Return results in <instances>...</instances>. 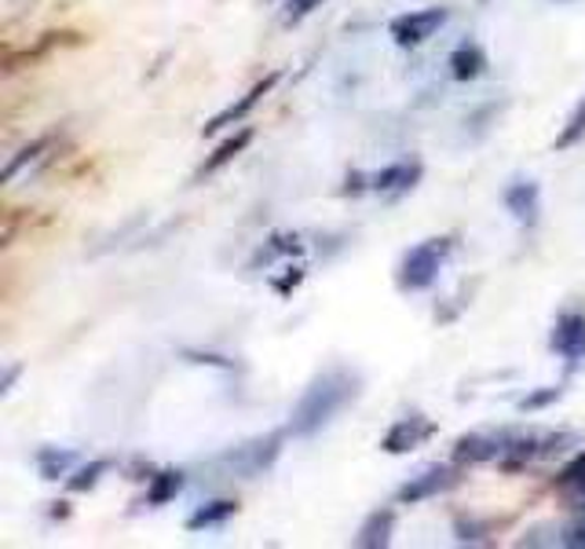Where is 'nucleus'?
I'll use <instances>...</instances> for the list:
<instances>
[{"mask_svg": "<svg viewBox=\"0 0 585 549\" xmlns=\"http://www.w3.org/2000/svg\"><path fill=\"white\" fill-rule=\"evenodd\" d=\"M359 396V377L344 366L318 374L312 385L304 388V396L296 399L293 415H290V432L293 437H315L334 421L351 399Z\"/></svg>", "mask_w": 585, "mask_h": 549, "instance_id": "obj_1", "label": "nucleus"}, {"mask_svg": "<svg viewBox=\"0 0 585 549\" xmlns=\"http://www.w3.org/2000/svg\"><path fill=\"white\" fill-rule=\"evenodd\" d=\"M454 249V238L451 235H440V238H424L414 249H407L403 260H399V290L403 293H421V290H432L435 279H440V271L446 265V257H451Z\"/></svg>", "mask_w": 585, "mask_h": 549, "instance_id": "obj_2", "label": "nucleus"}, {"mask_svg": "<svg viewBox=\"0 0 585 549\" xmlns=\"http://www.w3.org/2000/svg\"><path fill=\"white\" fill-rule=\"evenodd\" d=\"M567 443H575V432H512V443H509V451H505L501 465L523 469V465L545 462V458L564 451Z\"/></svg>", "mask_w": 585, "mask_h": 549, "instance_id": "obj_3", "label": "nucleus"}, {"mask_svg": "<svg viewBox=\"0 0 585 549\" xmlns=\"http://www.w3.org/2000/svg\"><path fill=\"white\" fill-rule=\"evenodd\" d=\"M446 22H451V8L407 11V15H396L392 22H388V37H392L399 49H421V44L432 41Z\"/></svg>", "mask_w": 585, "mask_h": 549, "instance_id": "obj_4", "label": "nucleus"}, {"mask_svg": "<svg viewBox=\"0 0 585 549\" xmlns=\"http://www.w3.org/2000/svg\"><path fill=\"white\" fill-rule=\"evenodd\" d=\"M462 480H465V473L457 462L454 465H432V469H424V473L410 476L407 484L396 491V502L399 506H418V502L440 498V495H446V491H454Z\"/></svg>", "mask_w": 585, "mask_h": 549, "instance_id": "obj_5", "label": "nucleus"}, {"mask_svg": "<svg viewBox=\"0 0 585 549\" xmlns=\"http://www.w3.org/2000/svg\"><path fill=\"white\" fill-rule=\"evenodd\" d=\"M549 348L564 359L567 370H578L585 363V312H578V308L560 312L553 323V334H549Z\"/></svg>", "mask_w": 585, "mask_h": 549, "instance_id": "obj_6", "label": "nucleus"}, {"mask_svg": "<svg viewBox=\"0 0 585 549\" xmlns=\"http://www.w3.org/2000/svg\"><path fill=\"white\" fill-rule=\"evenodd\" d=\"M279 82H282V74H279V71H271L268 77H260V82L252 85L242 99L227 103V107H224L220 114H213V118L202 125V136H216V132H224V129H235V125H242V121L249 118V114L260 107V99H263V96H271L274 85H279Z\"/></svg>", "mask_w": 585, "mask_h": 549, "instance_id": "obj_7", "label": "nucleus"}, {"mask_svg": "<svg viewBox=\"0 0 585 549\" xmlns=\"http://www.w3.org/2000/svg\"><path fill=\"white\" fill-rule=\"evenodd\" d=\"M512 443V432H468L454 443L457 465H479V462H501Z\"/></svg>", "mask_w": 585, "mask_h": 549, "instance_id": "obj_8", "label": "nucleus"}, {"mask_svg": "<svg viewBox=\"0 0 585 549\" xmlns=\"http://www.w3.org/2000/svg\"><path fill=\"white\" fill-rule=\"evenodd\" d=\"M421 176H424V165L418 162V158H403V162H392V165H384L381 173H373L370 191L384 194V198H399V194L414 191Z\"/></svg>", "mask_w": 585, "mask_h": 549, "instance_id": "obj_9", "label": "nucleus"}, {"mask_svg": "<svg viewBox=\"0 0 585 549\" xmlns=\"http://www.w3.org/2000/svg\"><path fill=\"white\" fill-rule=\"evenodd\" d=\"M282 440H285V432H271L268 440H252L246 448H238L235 454H227V462H231L238 473L260 476V473H268L274 465V458L282 454Z\"/></svg>", "mask_w": 585, "mask_h": 549, "instance_id": "obj_10", "label": "nucleus"}, {"mask_svg": "<svg viewBox=\"0 0 585 549\" xmlns=\"http://www.w3.org/2000/svg\"><path fill=\"white\" fill-rule=\"evenodd\" d=\"M435 437V426L424 415H407V418H399L392 429L384 432V440H381V451L388 454H407V451H418L424 440H432Z\"/></svg>", "mask_w": 585, "mask_h": 549, "instance_id": "obj_11", "label": "nucleus"}, {"mask_svg": "<svg viewBox=\"0 0 585 549\" xmlns=\"http://www.w3.org/2000/svg\"><path fill=\"white\" fill-rule=\"evenodd\" d=\"M505 209L516 216V224L534 227L538 213H542V187L534 180H512L505 187Z\"/></svg>", "mask_w": 585, "mask_h": 549, "instance_id": "obj_12", "label": "nucleus"}, {"mask_svg": "<svg viewBox=\"0 0 585 549\" xmlns=\"http://www.w3.org/2000/svg\"><path fill=\"white\" fill-rule=\"evenodd\" d=\"M446 66H451L454 82L468 85V82H479V77L487 74L490 60H487V52L479 49L476 41H465V44H457V49L451 52V60H446Z\"/></svg>", "mask_w": 585, "mask_h": 549, "instance_id": "obj_13", "label": "nucleus"}, {"mask_svg": "<svg viewBox=\"0 0 585 549\" xmlns=\"http://www.w3.org/2000/svg\"><path fill=\"white\" fill-rule=\"evenodd\" d=\"M249 143H252V129H238L235 136H227V140H224L220 147H216V151H213L209 158H205L202 169H198V176H194V180H205V176L220 173V169H224V165H231L235 158L242 154Z\"/></svg>", "mask_w": 585, "mask_h": 549, "instance_id": "obj_14", "label": "nucleus"}, {"mask_svg": "<svg viewBox=\"0 0 585 549\" xmlns=\"http://www.w3.org/2000/svg\"><path fill=\"white\" fill-rule=\"evenodd\" d=\"M392 528H396V509H373L370 517L362 520L355 542H359L362 549H381L392 542Z\"/></svg>", "mask_w": 585, "mask_h": 549, "instance_id": "obj_15", "label": "nucleus"}, {"mask_svg": "<svg viewBox=\"0 0 585 549\" xmlns=\"http://www.w3.org/2000/svg\"><path fill=\"white\" fill-rule=\"evenodd\" d=\"M238 513V502L235 498H216V502H205L187 517V531H209V528H224L227 520H231Z\"/></svg>", "mask_w": 585, "mask_h": 549, "instance_id": "obj_16", "label": "nucleus"}, {"mask_svg": "<svg viewBox=\"0 0 585 549\" xmlns=\"http://www.w3.org/2000/svg\"><path fill=\"white\" fill-rule=\"evenodd\" d=\"M183 484H187V480H183L180 469H162V473H154L151 484H147V506L151 509L169 506V502L183 491Z\"/></svg>", "mask_w": 585, "mask_h": 549, "instance_id": "obj_17", "label": "nucleus"}, {"mask_svg": "<svg viewBox=\"0 0 585 549\" xmlns=\"http://www.w3.org/2000/svg\"><path fill=\"white\" fill-rule=\"evenodd\" d=\"M556 487L575 502H585V451H578L571 462L556 473Z\"/></svg>", "mask_w": 585, "mask_h": 549, "instance_id": "obj_18", "label": "nucleus"}, {"mask_svg": "<svg viewBox=\"0 0 585 549\" xmlns=\"http://www.w3.org/2000/svg\"><path fill=\"white\" fill-rule=\"evenodd\" d=\"M74 465H77L74 451H55V448H41L37 451V469H41L44 480H59V476L71 473Z\"/></svg>", "mask_w": 585, "mask_h": 549, "instance_id": "obj_19", "label": "nucleus"}, {"mask_svg": "<svg viewBox=\"0 0 585 549\" xmlns=\"http://www.w3.org/2000/svg\"><path fill=\"white\" fill-rule=\"evenodd\" d=\"M52 143H55V136H37V140H33V143L22 147V151H19L15 158H11L8 165H4V183H11V180H15V176L22 173V169L37 162V158H41L44 151H48Z\"/></svg>", "mask_w": 585, "mask_h": 549, "instance_id": "obj_20", "label": "nucleus"}, {"mask_svg": "<svg viewBox=\"0 0 585 549\" xmlns=\"http://www.w3.org/2000/svg\"><path fill=\"white\" fill-rule=\"evenodd\" d=\"M110 465H113V462H107V458H96V462L82 465L71 480H66V491H74V495H85V491H91L102 476L110 473Z\"/></svg>", "mask_w": 585, "mask_h": 549, "instance_id": "obj_21", "label": "nucleus"}, {"mask_svg": "<svg viewBox=\"0 0 585 549\" xmlns=\"http://www.w3.org/2000/svg\"><path fill=\"white\" fill-rule=\"evenodd\" d=\"M585 140V96L575 103V110H571V118H567V125L560 129V136H556V151H571V147H578Z\"/></svg>", "mask_w": 585, "mask_h": 549, "instance_id": "obj_22", "label": "nucleus"}, {"mask_svg": "<svg viewBox=\"0 0 585 549\" xmlns=\"http://www.w3.org/2000/svg\"><path fill=\"white\" fill-rule=\"evenodd\" d=\"M323 4H326V0H285L282 22H285V26H296V22H304L315 8H323Z\"/></svg>", "mask_w": 585, "mask_h": 549, "instance_id": "obj_23", "label": "nucleus"}, {"mask_svg": "<svg viewBox=\"0 0 585 549\" xmlns=\"http://www.w3.org/2000/svg\"><path fill=\"white\" fill-rule=\"evenodd\" d=\"M560 396H564V385H549V388H542V392L523 396L516 407H520V410H542V407H549V403H556Z\"/></svg>", "mask_w": 585, "mask_h": 549, "instance_id": "obj_24", "label": "nucleus"}, {"mask_svg": "<svg viewBox=\"0 0 585 549\" xmlns=\"http://www.w3.org/2000/svg\"><path fill=\"white\" fill-rule=\"evenodd\" d=\"M454 531H457V542H484L487 524H476V520L457 517V520H454Z\"/></svg>", "mask_w": 585, "mask_h": 549, "instance_id": "obj_25", "label": "nucleus"}, {"mask_svg": "<svg viewBox=\"0 0 585 549\" xmlns=\"http://www.w3.org/2000/svg\"><path fill=\"white\" fill-rule=\"evenodd\" d=\"M564 546H585V513L564 531Z\"/></svg>", "mask_w": 585, "mask_h": 549, "instance_id": "obj_26", "label": "nucleus"}, {"mask_svg": "<svg viewBox=\"0 0 585 549\" xmlns=\"http://www.w3.org/2000/svg\"><path fill=\"white\" fill-rule=\"evenodd\" d=\"M15 377H19V366H11V370L4 374V392H8V388H11V381H15Z\"/></svg>", "mask_w": 585, "mask_h": 549, "instance_id": "obj_27", "label": "nucleus"}, {"mask_svg": "<svg viewBox=\"0 0 585 549\" xmlns=\"http://www.w3.org/2000/svg\"><path fill=\"white\" fill-rule=\"evenodd\" d=\"M479 4H487V0H479Z\"/></svg>", "mask_w": 585, "mask_h": 549, "instance_id": "obj_28", "label": "nucleus"}]
</instances>
